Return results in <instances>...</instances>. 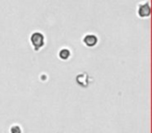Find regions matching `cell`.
<instances>
[{"label":"cell","instance_id":"obj_5","mask_svg":"<svg viewBox=\"0 0 152 133\" xmlns=\"http://www.w3.org/2000/svg\"><path fill=\"white\" fill-rule=\"evenodd\" d=\"M70 55H71V52H70L69 49L67 48H63L59 50L58 52V56L61 59H63V60H67L68 58L70 57Z\"/></svg>","mask_w":152,"mask_h":133},{"label":"cell","instance_id":"obj_1","mask_svg":"<svg viewBox=\"0 0 152 133\" xmlns=\"http://www.w3.org/2000/svg\"><path fill=\"white\" fill-rule=\"evenodd\" d=\"M30 44L34 51H40L45 45V36L41 31H34L30 36Z\"/></svg>","mask_w":152,"mask_h":133},{"label":"cell","instance_id":"obj_2","mask_svg":"<svg viewBox=\"0 0 152 133\" xmlns=\"http://www.w3.org/2000/svg\"><path fill=\"white\" fill-rule=\"evenodd\" d=\"M137 15L140 18H147L150 16V3L149 1H146V2H142L137 7Z\"/></svg>","mask_w":152,"mask_h":133},{"label":"cell","instance_id":"obj_3","mask_svg":"<svg viewBox=\"0 0 152 133\" xmlns=\"http://www.w3.org/2000/svg\"><path fill=\"white\" fill-rule=\"evenodd\" d=\"M83 43L86 45L87 47H95L96 45L98 44V38L96 34H93V33H88L83 36Z\"/></svg>","mask_w":152,"mask_h":133},{"label":"cell","instance_id":"obj_4","mask_svg":"<svg viewBox=\"0 0 152 133\" xmlns=\"http://www.w3.org/2000/svg\"><path fill=\"white\" fill-rule=\"evenodd\" d=\"M89 77V75L86 74V73H83V74H79L78 76L76 77V82L78 83L79 85H81V86L86 87V85H89V82L87 81V78Z\"/></svg>","mask_w":152,"mask_h":133},{"label":"cell","instance_id":"obj_6","mask_svg":"<svg viewBox=\"0 0 152 133\" xmlns=\"http://www.w3.org/2000/svg\"><path fill=\"white\" fill-rule=\"evenodd\" d=\"M11 133H22V129L19 125H13L11 127Z\"/></svg>","mask_w":152,"mask_h":133}]
</instances>
